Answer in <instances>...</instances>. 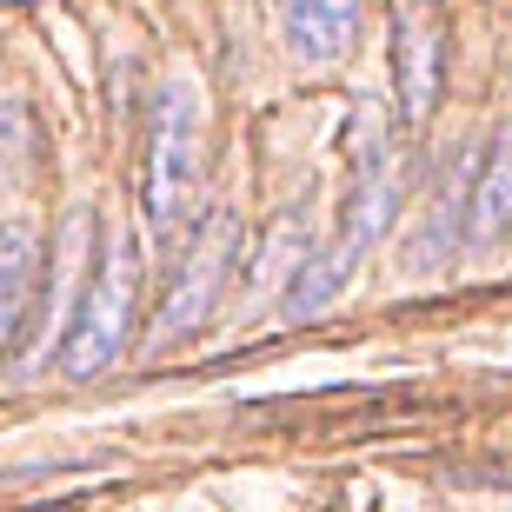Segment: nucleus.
<instances>
[{"label": "nucleus", "instance_id": "obj_1", "mask_svg": "<svg viewBox=\"0 0 512 512\" xmlns=\"http://www.w3.org/2000/svg\"><path fill=\"white\" fill-rule=\"evenodd\" d=\"M200 173H207V147H200V94L193 80H160L147 100V140H140V213L147 233L167 247L173 233L200 207Z\"/></svg>", "mask_w": 512, "mask_h": 512}, {"label": "nucleus", "instance_id": "obj_2", "mask_svg": "<svg viewBox=\"0 0 512 512\" xmlns=\"http://www.w3.org/2000/svg\"><path fill=\"white\" fill-rule=\"evenodd\" d=\"M133 320H140V240L114 233V240H100L94 273L74 300V320L54 340V366L67 380H100L133 346Z\"/></svg>", "mask_w": 512, "mask_h": 512}, {"label": "nucleus", "instance_id": "obj_3", "mask_svg": "<svg viewBox=\"0 0 512 512\" xmlns=\"http://www.w3.org/2000/svg\"><path fill=\"white\" fill-rule=\"evenodd\" d=\"M247 260V233L227 207L207 213L200 227L187 233V247L173 260L160 300H153V320H147V353H167V346H187L193 333H207L213 313L227 306V286Z\"/></svg>", "mask_w": 512, "mask_h": 512}, {"label": "nucleus", "instance_id": "obj_4", "mask_svg": "<svg viewBox=\"0 0 512 512\" xmlns=\"http://www.w3.org/2000/svg\"><path fill=\"white\" fill-rule=\"evenodd\" d=\"M346 160H353V180H346L340 233L360 253H373L386 240V227L399 220V200H406V153H399V127H386V114L373 107V100L353 114Z\"/></svg>", "mask_w": 512, "mask_h": 512}, {"label": "nucleus", "instance_id": "obj_5", "mask_svg": "<svg viewBox=\"0 0 512 512\" xmlns=\"http://www.w3.org/2000/svg\"><path fill=\"white\" fill-rule=\"evenodd\" d=\"M446 94V14L439 0H399L393 7V100L399 127H426Z\"/></svg>", "mask_w": 512, "mask_h": 512}, {"label": "nucleus", "instance_id": "obj_6", "mask_svg": "<svg viewBox=\"0 0 512 512\" xmlns=\"http://www.w3.org/2000/svg\"><path fill=\"white\" fill-rule=\"evenodd\" d=\"M366 20V0H280V34L293 47V60L306 67H333L353 54Z\"/></svg>", "mask_w": 512, "mask_h": 512}, {"label": "nucleus", "instance_id": "obj_7", "mask_svg": "<svg viewBox=\"0 0 512 512\" xmlns=\"http://www.w3.org/2000/svg\"><path fill=\"white\" fill-rule=\"evenodd\" d=\"M40 260L47 253L34 247V227L0 220V360L14 346H27V326H34V306H40Z\"/></svg>", "mask_w": 512, "mask_h": 512}, {"label": "nucleus", "instance_id": "obj_8", "mask_svg": "<svg viewBox=\"0 0 512 512\" xmlns=\"http://www.w3.org/2000/svg\"><path fill=\"white\" fill-rule=\"evenodd\" d=\"M512 227V120L479 147L473 193H466V253H493Z\"/></svg>", "mask_w": 512, "mask_h": 512}, {"label": "nucleus", "instance_id": "obj_9", "mask_svg": "<svg viewBox=\"0 0 512 512\" xmlns=\"http://www.w3.org/2000/svg\"><path fill=\"white\" fill-rule=\"evenodd\" d=\"M360 260H366V253L353 247L346 233H333V240H320V247H313V253L300 260V273L286 280V320H293V326L320 320L326 306H333V300L346 293V280L360 273Z\"/></svg>", "mask_w": 512, "mask_h": 512}]
</instances>
